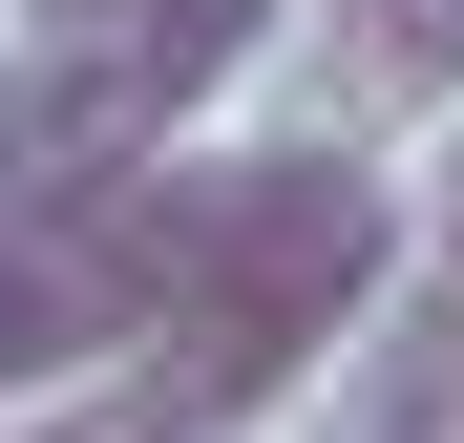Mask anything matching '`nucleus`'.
<instances>
[{"mask_svg":"<svg viewBox=\"0 0 464 443\" xmlns=\"http://www.w3.org/2000/svg\"><path fill=\"white\" fill-rule=\"evenodd\" d=\"M295 85H317V148H359V127H422V106H464V0H317Z\"/></svg>","mask_w":464,"mask_h":443,"instance_id":"4","label":"nucleus"},{"mask_svg":"<svg viewBox=\"0 0 464 443\" xmlns=\"http://www.w3.org/2000/svg\"><path fill=\"white\" fill-rule=\"evenodd\" d=\"M275 0H85L43 22V63H0V211H85L127 169H169V127L254 63Z\"/></svg>","mask_w":464,"mask_h":443,"instance_id":"2","label":"nucleus"},{"mask_svg":"<svg viewBox=\"0 0 464 443\" xmlns=\"http://www.w3.org/2000/svg\"><path fill=\"white\" fill-rule=\"evenodd\" d=\"M22 443H169V422H148V401H85V422H22Z\"/></svg>","mask_w":464,"mask_h":443,"instance_id":"6","label":"nucleus"},{"mask_svg":"<svg viewBox=\"0 0 464 443\" xmlns=\"http://www.w3.org/2000/svg\"><path fill=\"white\" fill-rule=\"evenodd\" d=\"M380 274H401V211H380L359 148H232V169H190V254H169V317H148L127 401L169 443H232Z\"/></svg>","mask_w":464,"mask_h":443,"instance_id":"1","label":"nucleus"},{"mask_svg":"<svg viewBox=\"0 0 464 443\" xmlns=\"http://www.w3.org/2000/svg\"><path fill=\"white\" fill-rule=\"evenodd\" d=\"M22 22H85V0H22Z\"/></svg>","mask_w":464,"mask_h":443,"instance_id":"7","label":"nucleus"},{"mask_svg":"<svg viewBox=\"0 0 464 443\" xmlns=\"http://www.w3.org/2000/svg\"><path fill=\"white\" fill-rule=\"evenodd\" d=\"M169 254H190V169H127L85 211H0V401L85 380V359H148Z\"/></svg>","mask_w":464,"mask_h":443,"instance_id":"3","label":"nucleus"},{"mask_svg":"<svg viewBox=\"0 0 464 443\" xmlns=\"http://www.w3.org/2000/svg\"><path fill=\"white\" fill-rule=\"evenodd\" d=\"M317 443H464V254H422L401 274V317H380V359L338 380V422Z\"/></svg>","mask_w":464,"mask_h":443,"instance_id":"5","label":"nucleus"}]
</instances>
